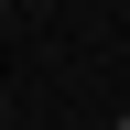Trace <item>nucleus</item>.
Segmentation results:
<instances>
[{
    "label": "nucleus",
    "mask_w": 130,
    "mask_h": 130,
    "mask_svg": "<svg viewBox=\"0 0 130 130\" xmlns=\"http://www.w3.org/2000/svg\"><path fill=\"white\" fill-rule=\"evenodd\" d=\"M119 130H130V108H119Z\"/></svg>",
    "instance_id": "nucleus-1"
}]
</instances>
